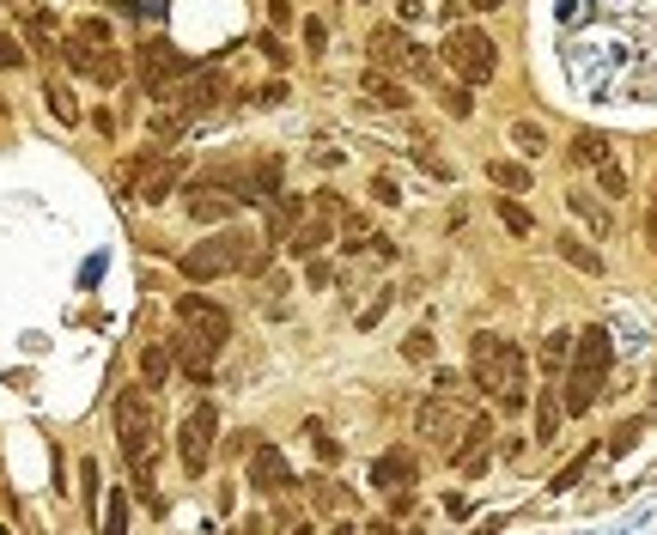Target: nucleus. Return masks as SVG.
I'll list each match as a JSON object with an SVG mask.
<instances>
[{
  "instance_id": "52",
  "label": "nucleus",
  "mask_w": 657,
  "mask_h": 535,
  "mask_svg": "<svg viewBox=\"0 0 657 535\" xmlns=\"http://www.w3.org/2000/svg\"><path fill=\"white\" fill-rule=\"evenodd\" d=\"M335 535H353V530H335Z\"/></svg>"
},
{
  "instance_id": "29",
  "label": "nucleus",
  "mask_w": 657,
  "mask_h": 535,
  "mask_svg": "<svg viewBox=\"0 0 657 535\" xmlns=\"http://www.w3.org/2000/svg\"><path fill=\"white\" fill-rule=\"evenodd\" d=\"M122 73H128V55H122V49H98L86 79H92V86H122Z\"/></svg>"
},
{
  "instance_id": "46",
  "label": "nucleus",
  "mask_w": 657,
  "mask_h": 535,
  "mask_svg": "<svg viewBox=\"0 0 657 535\" xmlns=\"http://www.w3.org/2000/svg\"><path fill=\"white\" fill-rule=\"evenodd\" d=\"M286 98H292V92H286V79H268V86L256 92V103H286Z\"/></svg>"
},
{
  "instance_id": "37",
  "label": "nucleus",
  "mask_w": 657,
  "mask_h": 535,
  "mask_svg": "<svg viewBox=\"0 0 657 535\" xmlns=\"http://www.w3.org/2000/svg\"><path fill=\"white\" fill-rule=\"evenodd\" d=\"M25 62H31V55H25V43H19V37L0 25V73H19Z\"/></svg>"
},
{
  "instance_id": "43",
  "label": "nucleus",
  "mask_w": 657,
  "mask_h": 535,
  "mask_svg": "<svg viewBox=\"0 0 657 535\" xmlns=\"http://www.w3.org/2000/svg\"><path fill=\"white\" fill-rule=\"evenodd\" d=\"M445 110H450V116H475V98H469V86H450V92H445Z\"/></svg>"
},
{
  "instance_id": "15",
  "label": "nucleus",
  "mask_w": 657,
  "mask_h": 535,
  "mask_svg": "<svg viewBox=\"0 0 657 535\" xmlns=\"http://www.w3.org/2000/svg\"><path fill=\"white\" fill-rule=\"evenodd\" d=\"M183 207H189V219H195V226H226V219L238 213V195H226V189H213V183L195 177V183L183 189Z\"/></svg>"
},
{
  "instance_id": "22",
  "label": "nucleus",
  "mask_w": 657,
  "mask_h": 535,
  "mask_svg": "<svg viewBox=\"0 0 657 535\" xmlns=\"http://www.w3.org/2000/svg\"><path fill=\"white\" fill-rule=\"evenodd\" d=\"M566 159H572V165H609V134L603 128H579L572 134V140H566Z\"/></svg>"
},
{
  "instance_id": "4",
  "label": "nucleus",
  "mask_w": 657,
  "mask_h": 535,
  "mask_svg": "<svg viewBox=\"0 0 657 535\" xmlns=\"http://www.w3.org/2000/svg\"><path fill=\"white\" fill-rule=\"evenodd\" d=\"M609 359H615V341L603 323H590L585 334H572V366H566V390H560V407L566 414H590L596 396H603V377H609Z\"/></svg>"
},
{
  "instance_id": "9",
  "label": "nucleus",
  "mask_w": 657,
  "mask_h": 535,
  "mask_svg": "<svg viewBox=\"0 0 657 535\" xmlns=\"http://www.w3.org/2000/svg\"><path fill=\"white\" fill-rule=\"evenodd\" d=\"M219 98H226V73L219 67H195L189 79H177L171 98H165V110H177L183 122H195V116H208V110H219Z\"/></svg>"
},
{
  "instance_id": "45",
  "label": "nucleus",
  "mask_w": 657,
  "mask_h": 535,
  "mask_svg": "<svg viewBox=\"0 0 657 535\" xmlns=\"http://www.w3.org/2000/svg\"><path fill=\"white\" fill-rule=\"evenodd\" d=\"M639 426H645V420H627L621 432L609 438V457H621V450H633V438H639Z\"/></svg>"
},
{
  "instance_id": "35",
  "label": "nucleus",
  "mask_w": 657,
  "mask_h": 535,
  "mask_svg": "<svg viewBox=\"0 0 657 535\" xmlns=\"http://www.w3.org/2000/svg\"><path fill=\"white\" fill-rule=\"evenodd\" d=\"M512 146H518L523 159H542L548 152V134L536 128V122H512Z\"/></svg>"
},
{
  "instance_id": "26",
  "label": "nucleus",
  "mask_w": 657,
  "mask_h": 535,
  "mask_svg": "<svg viewBox=\"0 0 657 535\" xmlns=\"http://www.w3.org/2000/svg\"><path fill=\"white\" fill-rule=\"evenodd\" d=\"M79 505H86V517H104V474L92 457H79Z\"/></svg>"
},
{
  "instance_id": "44",
  "label": "nucleus",
  "mask_w": 657,
  "mask_h": 535,
  "mask_svg": "<svg viewBox=\"0 0 657 535\" xmlns=\"http://www.w3.org/2000/svg\"><path fill=\"white\" fill-rule=\"evenodd\" d=\"M286 25H292V0H268V31H286Z\"/></svg>"
},
{
  "instance_id": "19",
  "label": "nucleus",
  "mask_w": 657,
  "mask_h": 535,
  "mask_svg": "<svg viewBox=\"0 0 657 535\" xmlns=\"http://www.w3.org/2000/svg\"><path fill=\"white\" fill-rule=\"evenodd\" d=\"M171 371H177V347L171 341H146V347H140V383H146V390H165Z\"/></svg>"
},
{
  "instance_id": "40",
  "label": "nucleus",
  "mask_w": 657,
  "mask_h": 535,
  "mask_svg": "<svg viewBox=\"0 0 657 535\" xmlns=\"http://www.w3.org/2000/svg\"><path fill=\"white\" fill-rule=\"evenodd\" d=\"M402 359H415V366H420V359H432V334L408 329V334H402Z\"/></svg>"
},
{
  "instance_id": "31",
  "label": "nucleus",
  "mask_w": 657,
  "mask_h": 535,
  "mask_svg": "<svg viewBox=\"0 0 657 535\" xmlns=\"http://www.w3.org/2000/svg\"><path fill=\"white\" fill-rule=\"evenodd\" d=\"M98 535H128V487H110L104 517H98Z\"/></svg>"
},
{
  "instance_id": "39",
  "label": "nucleus",
  "mask_w": 657,
  "mask_h": 535,
  "mask_svg": "<svg viewBox=\"0 0 657 535\" xmlns=\"http://www.w3.org/2000/svg\"><path fill=\"white\" fill-rule=\"evenodd\" d=\"M590 457H596V450H585V457H572V463L560 468V474H554L548 487H554V493H566V487H579V481H585V468H590Z\"/></svg>"
},
{
  "instance_id": "41",
  "label": "nucleus",
  "mask_w": 657,
  "mask_h": 535,
  "mask_svg": "<svg viewBox=\"0 0 657 535\" xmlns=\"http://www.w3.org/2000/svg\"><path fill=\"white\" fill-rule=\"evenodd\" d=\"M256 49H262V62H268V67H286V62H292V49H286V43H280L275 31H262V37H256Z\"/></svg>"
},
{
  "instance_id": "14",
  "label": "nucleus",
  "mask_w": 657,
  "mask_h": 535,
  "mask_svg": "<svg viewBox=\"0 0 657 535\" xmlns=\"http://www.w3.org/2000/svg\"><path fill=\"white\" fill-rule=\"evenodd\" d=\"M280 177H286L280 152H262L256 165L243 170V183H238V207H268V201L280 195Z\"/></svg>"
},
{
  "instance_id": "6",
  "label": "nucleus",
  "mask_w": 657,
  "mask_h": 535,
  "mask_svg": "<svg viewBox=\"0 0 657 535\" xmlns=\"http://www.w3.org/2000/svg\"><path fill=\"white\" fill-rule=\"evenodd\" d=\"M195 55H183V49H177L171 37H146V43H140L135 49V73H140V92H146V98H171V86L177 79H189V73H195Z\"/></svg>"
},
{
  "instance_id": "23",
  "label": "nucleus",
  "mask_w": 657,
  "mask_h": 535,
  "mask_svg": "<svg viewBox=\"0 0 657 535\" xmlns=\"http://www.w3.org/2000/svg\"><path fill=\"white\" fill-rule=\"evenodd\" d=\"M560 420H566V407H560V390H536V444H554L560 438Z\"/></svg>"
},
{
  "instance_id": "53",
  "label": "nucleus",
  "mask_w": 657,
  "mask_h": 535,
  "mask_svg": "<svg viewBox=\"0 0 657 535\" xmlns=\"http://www.w3.org/2000/svg\"><path fill=\"white\" fill-rule=\"evenodd\" d=\"M0 535H12V530H0Z\"/></svg>"
},
{
  "instance_id": "48",
  "label": "nucleus",
  "mask_w": 657,
  "mask_h": 535,
  "mask_svg": "<svg viewBox=\"0 0 657 535\" xmlns=\"http://www.w3.org/2000/svg\"><path fill=\"white\" fill-rule=\"evenodd\" d=\"M92 128H98V134L110 140V134H116V116H110V110H92Z\"/></svg>"
},
{
  "instance_id": "13",
  "label": "nucleus",
  "mask_w": 657,
  "mask_h": 535,
  "mask_svg": "<svg viewBox=\"0 0 657 535\" xmlns=\"http://www.w3.org/2000/svg\"><path fill=\"white\" fill-rule=\"evenodd\" d=\"M487 438H493V414H469L463 432H456V444H450V463L463 468V474H481L487 468Z\"/></svg>"
},
{
  "instance_id": "42",
  "label": "nucleus",
  "mask_w": 657,
  "mask_h": 535,
  "mask_svg": "<svg viewBox=\"0 0 657 535\" xmlns=\"http://www.w3.org/2000/svg\"><path fill=\"white\" fill-rule=\"evenodd\" d=\"M305 49H311V55H323V49H329V25H323V19H305Z\"/></svg>"
},
{
  "instance_id": "49",
  "label": "nucleus",
  "mask_w": 657,
  "mask_h": 535,
  "mask_svg": "<svg viewBox=\"0 0 657 535\" xmlns=\"http://www.w3.org/2000/svg\"><path fill=\"white\" fill-rule=\"evenodd\" d=\"M469 6H475V12H493V6H499V0H469Z\"/></svg>"
},
{
  "instance_id": "20",
  "label": "nucleus",
  "mask_w": 657,
  "mask_h": 535,
  "mask_svg": "<svg viewBox=\"0 0 657 535\" xmlns=\"http://www.w3.org/2000/svg\"><path fill=\"white\" fill-rule=\"evenodd\" d=\"M177 177H183V159H159V165L140 177V189L135 201H146V207H159V201H171L177 195Z\"/></svg>"
},
{
  "instance_id": "5",
  "label": "nucleus",
  "mask_w": 657,
  "mask_h": 535,
  "mask_svg": "<svg viewBox=\"0 0 657 535\" xmlns=\"http://www.w3.org/2000/svg\"><path fill=\"white\" fill-rule=\"evenodd\" d=\"M110 420H116V444H122L128 468L146 463V457L159 450V390H146V383L116 390V401H110Z\"/></svg>"
},
{
  "instance_id": "47",
  "label": "nucleus",
  "mask_w": 657,
  "mask_h": 535,
  "mask_svg": "<svg viewBox=\"0 0 657 535\" xmlns=\"http://www.w3.org/2000/svg\"><path fill=\"white\" fill-rule=\"evenodd\" d=\"M372 201H383V207H396L402 195H396V183H390V177H372Z\"/></svg>"
},
{
  "instance_id": "30",
  "label": "nucleus",
  "mask_w": 657,
  "mask_h": 535,
  "mask_svg": "<svg viewBox=\"0 0 657 535\" xmlns=\"http://www.w3.org/2000/svg\"><path fill=\"white\" fill-rule=\"evenodd\" d=\"M566 207H572V213H579V219H585V226H590L596 237H609V207H603L596 195H585V189H572V195H566Z\"/></svg>"
},
{
  "instance_id": "50",
  "label": "nucleus",
  "mask_w": 657,
  "mask_h": 535,
  "mask_svg": "<svg viewBox=\"0 0 657 535\" xmlns=\"http://www.w3.org/2000/svg\"><path fill=\"white\" fill-rule=\"evenodd\" d=\"M232 535H262V523H243V530H232Z\"/></svg>"
},
{
  "instance_id": "18",
  "label": "nucleus",
  "mask_w": 657,
  "mask_h": 535,
  "mask_svg": "<svg viewBox=\"0 0 657 535\" xmlns=\"http://www.w3.org/2000/svg\"><path fill=\"white\" fill-rule=\"evenodd\" d=\"M311 207H305V195H286L280 189L275 201H268V219H262V243H286V237L299 232V219H305Z\"/></svg>"
},
{
  "instance_id": "25",
  "label": "nucleus",
  "mask_w": 657,
  "mask_h": 535,
  "mask_svg": "<svg viewBox=\"0 0 657 535\" xmlns=\"http://www.w3.org/2000/svg\"><path fill=\"white\" fill-rule=\"evenodd\" d=\"M554 250H560V262H572V268H579V274H603V250H590L585 237L560 232V243H554Z\"/></svg>"
},
{
  "instance_id": "11",
  "label": "nucleus",
  "mask_w": 657,
  "mask_h": 535,
  "mask_svg": "<svg viewBox=\"0 0 657 535\" xmlns=\"http://www.w3.org/2000/svg\"><path fill=\"white\" fill-rule=\"evenodd\" d=\"M463 420H469V414H463V401L432 390V396L415 407V438H432V444H445V450H450L456 432H463Z\"/></svg>"
},
{
  "instance_id": "16",
  "label": "nucleus",
  "mask_w": 657,
  "mask_h": 535,
  "mask_svg": "<svg viewBox=\"0 0 657 535\" xmlns=\"http://www.w3.org/2000/svg\"><path fill=\"white\" fill-rule=\"evenodd\" d=\"M415 474H420V457L408 450V444H396V450L372 457V487H378V493H402Z\"/></svg>"
},
{
  "instance_id": "24",
  "label": "nucleus",
  "mask_w": 657,
  "mask_h": 535,
  "mask_svg": "<svg viewBox=\"0 0 657 535\" xmlns=\"http://www.w3.org/2000/svg\"><path fill=\"white\" fill-rule=\"evenodd\" d=\"M487 183L505 189V195H530L536 177H530V165H518V159H493V165H487Z\"/></svg>"
},
{
  "instance_id": "17",
  "label": "nucleus",
  "mask_w": 657,
  "mask_h": 535,
  "mask_svg": "<svg viewBox=\"0 0 657 535\" xmlns=\"http://www.w3.org/2000/svg\"><path fill=\"white\" fill-rule=\"evenodd\" d=\"M329 243H335V219H329V213H305V219H299V232L286 237V256H299V262H316Z\"/></svg>"
},
{
  "instance_id": "32",
  "label": "nucleus",
  "mask_w": 657,
  "mask_h": 535,
  "mask_svg": "<svg viewBox=\"0 0 657 535\" xmlns=\"http://www.w3.org/2000/svg\"><path fill=\"white\" fill-rule=\"evenodd\" d=\"M43 98H49V116H55V122H68V128H79V103H73V86H62V79H49V86H43Z\"/></svg>"
},
{
  "instance_id": "1",
  "label": "nucleus",
  "mask_w": 657,
  "mask_h": 535,
  "mask_svg": "<svg viewBox=\"0 0 657 535\" xmlns=\"http://www.w3.org/2000/svg\"><path fill=\"white\" fill-rule=\"evenodd\" d=\"M226 341H232V310L226 304H213L208 292H177V371L189 377V383H213V359L226 353Z\"/></svg>"
},
{
  "instance_id": "33",
  "label": "nucleus",
  "mask_w": 657,
  "mask_h": 535,
  "mask_svg": "<svg viewBox=\"0 0 657 535\" xmlns=\"http://www.w3.org/2000/svg\"><path fill=\"white\" fill-rule=\"evenodd\" d=\"M493 207H499V226H505V232H512V237H530V232H536V219H530V207H523V201L499 195V201H493Z\"/></svg>"
},
{
  "instance_id": "21",
  "label": "nucleus",
  "mask_w": 657,
  "mask_h": 535,
  "mask_svg": "<svg viewBox=\"0 0 657 535\" xmlns=\"http://www.w3.org/2000/svg\"><path fill=\"white\" fill-rule=\"evenodd\" d=\"M359 86H365V103H372V110H408V86H402L396 73L365 67V79H359Z\"/></svg>"
},
{
  "instance_id": "36",
  "label": "nucleus",
  "mask_w": 657,
  "mask_h": 535,
  "mask_svg": "<svg viewBox=\"0 0 657 535\" xmlns=\"http://www.w3.org/2000/svg\"><path fill=\"white\" fill-rule=\"evenodd\" d=\"M104 6L122 19H165V0H104Z\"/></svg>"
},
{
  "instance_id": "28",
  "label": "nucleus",
  "mask_w": 657,
  "mask_h": 535,
  "mask_svg": "<svg viewBox=\"0 0 657 535\" xmlns=\"http://www.w3.org/2000/svg\"><path fill=\"white\" fill-rule=\"evenodd\" d=\"M408 159H415V165L426 170L432 183H450V177H456V165H450V159L439 152V146H432V140H415V146H408Z\"/></svg>"
},
{
  "instance_id": "27",
  "label": "nucleus",
  "mask_w": 657,
  "mask_h": 535,
  "mask_svg": "<svg viewBox=\"0 0 657 535\" xmlns=\"http://www.w3.org/2000/svg\"><path fill=\"white\" fill-rule=\"evenodd\" d=\"M536 359H542V371H548V377H566V366H572V334L554 329L548 341H542V353H536Z\"/></svg>"
},
{
  "instance_id": "54",
  "label": "nucleus",
  "mask_w": 657,
  "mask_h": 535,
  "mask_svg": "<svg viewBox=\"0 0 657 535\" xmlns=\"http://www.w3.org/2000/svg\"><path fill=\"white\" fill-rule=\"evenodd\" d=\"M408 535H420V530H408Z\"/></svg>"
},
{
  "instance_id": "3",
  "label": "nucleus",
  "mask_w": 657,
  "mask_h": 535,
  "mask_svg": "<svg viewBox=\"0 0 657 535\" xmlns=\"http://www.w3.org/2000/svg\"><path fill=\"white\" fill-rule=\"evenodd\" d=\"M256 250H262V243H256V237L243 232V226H219V232H208L201 243H189V250L177 256V274H183L189 286H208V280L243 274Z\"/></svg>"
},
{
  "instance_id": "7",
  "label": "nucleus",
  "mask_w": 657,
  "mask_h": 535,
  "mask_svg": "<svg viewBox=\"0 0 657 535\" xmlns=\"http://www.w3.org/2000/svg\"><path fill=\"white\" fill-rule=\"evenodd\" d=\"M445 62L463 73V86H487L493 73H499V43L475 25H450L445 37Z\"/></svg>"
},
{
  "instance_id": "38",
  "label": "nucleus",
  "mask_w": 657,
  "mask_h": 535,
  "mask_svg": "<svg viewBox=\"0 0 657 535\" xmlns=\"http://www.w3.org/2000/svg\"><path fill=\"white\" fill-rule=\"evenodd\" d=\"M596 189H603L609 201H621L627 195V170L615 165V159H609V165H596Z\"/></svg>"
},
{
  "instance_id": "51",
  "label": "nucleus",
  "mask_w": 657,
  "mask_h": 535,
  "mask_svg": "<svg viewBox=\"0 0 657 535\" xmlns=\"http://www.w3.org/2000/svg\"><path fill=\"white\" fill-rule=\"evenodd\" d=\"M286 535H316V530H311V523H292V530H286Z\"/></svg>"
},
{
  "instance_id": "12",
  "label": "nucleus",
  "mask_w": 657,
  "mask_h": 535,
  "mask_svg": "<svg viewBox=\"0 0 657 535\" xmlns=\"http://www.w3.org/2000/svg\"><path fill=\"white\" fill-rule=\"evenodd\" d=\"M250 487H256V493H268V499H280V493H292V487H299V481H292V463L280 457L275 444H256V450H250Z\"/></svg>"
},
{
  "instance_id": "8",
  "label": "nucleus",
  "mask_w": 657,
  "mask_h": 535,
  "mask_svg": "<svg viewBox=\"0 0 657 535\" xmlns=\"http://www.w3.org/2000/svg\"><path fill=\"white\" fill-rule=\"evenodd\" d=\"M213 438H219V407L213 401H195L189 414H183V426H177V463L189 481H201L213 463Z\"/></svg>"
},
{
  "instance_id": "2",
  "label": "nucleus",
  "mask_w": 657,
  "mask_h": 535,
  "mask_svg": "<svg viewBox=\"0 0 657 535\" xmlns=\"http://www.w3.org/2000/svg\"><path fill=\"white\" fill-rule=\"evenodd\" d=\"M469 377H475V390L493 396L505 414H523V401H530L523 377H530V366H523L518 341H505V334H475V341H469Z\"/></svg>"
},
{
  "instance_id": "10",
  "label": "nucleus",
  "mask_w": 657,
  "mask_h": 535,
  "mask_svg": "<svg viewBox=\"0 0 657 535\" xmlns=\"http://www.w3.org/2000/svg\"><path fill=\"white\" fill-rule=\"evenodd\" d=\"M365 49H372V67H378V73H390V67H402V73H432V55L415 49L402 25H378Z\"/></svg>"
},
{
  "instance_id": "34",
  "label": "nucleus",
  "mask_w": 657,
  "mask_h": 535,
  "mask_svg": "<svg viewBox=\"0 0 657 535\" xmlns=\"http://www.w3.org/2000/svg\"><path fill=\"white\" fill-rule=\"evenodd\" d=\"M73 43H86V49H116L110 43V19H73Z\"/></svg>"
}]
</instances>
